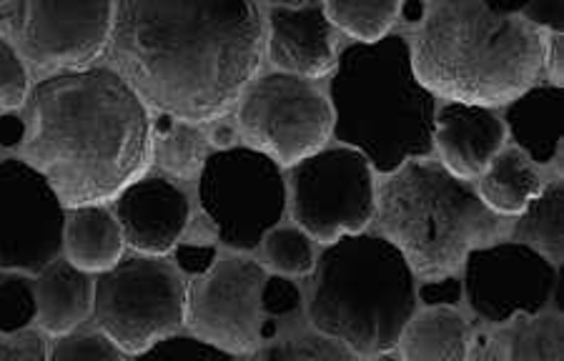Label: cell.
<instances>
[{
  "instance_id": "9",
  "label": "cell",
  "mask_w": 564,
  "mask_h": 361,
  "mask_svg": "<svg viewBox=\"0 0 564 361\" xmlns=\"http://www.w3.org/2000/svg\"><path fill=\"white\" fill-rule=\"evenodd\" d=\"M239 121L253 146L281 166H294L324 146L334 113L312 80L269 74L243 88Z\"/></svg>"
},
{
  "instance_id": "23",
  "label": "cell",
  "mask_w": 564,
  "mask_h": 361,
  "mask_svg": "<svg viewBox=\"0 0 564 361\" xmlns=\"http://www.w3.org/2000/svg\"><path fill=\"white\" fill-rule=\"evenodd\" d=\"M517 239L530 243L532 249L547 256L552 264L562 261L564 254V184L554 180L542 186L517 223Z\"/></svg>"
},
{
  "instance_id": "3",
  "label": "cell",
  "mask_w": 564,
  "mask_h": 361,
  "mask_svg": "<svg viewBox=\"0 0 564 361\" xmlns=\"http://www.w3.org/2000/svg\"><path fill=\"white\" fill-rule=\"evenodd\" d=\"M544 35L485 0H432L412 48L414 74L432 94L502 106L544 70Z\"/></svg>"
},
{
  "instance_id": "37",
  "label": "cell",
  "mask_w": 564,
  "mask_h": 361,
  "mask_svg": "<svg viewBox=\"0 0 564 361\" xmlns=\"http://www.w3.org/2000/svg\"><path fill=\"white\" fill-rule=\"evenodd\" d=\"M544 68H547L552 86H564V35L554 31L544 45Z\"/></svg>"
},
{
  "instance_id": "31",
  "label": "cell",
  "mask_w": 564,
  "mask_h": 361,
  "mask_svg": "<svg viewBox=\"0 0 564 361\" xmlns=\"http://www.w3.org/2000/svg\"><path fill=\"white\" fill-rule=\"evenodd\" d=\"M357 357L349 351L341 341H336L326 333H304V337L286 341L284 347H271L259 351V359H312V361H324V359H351Z\"/></svg>"
},
{
  "instance_id": "12",
  "label": "cell",
  "mask_w": 564,
  "mask_h": 361,
  "mask_svg": "<svg viewBox=\"0 0 564 361\" xmlns=\"http://www.w3.org/2000/svg\"><path fill=\"white\" fill-rule=\"evenodd\" d=\"M8 25L39 66L86 68L113 29L111 0H8Z\"/></svg>"
},
{
  "instance_id": "40",
  "label": "cell",
  "mask_w": 564,
  "mask_h": 361,
  "mask_svg": "<svg viewBox=\"0 0 564 361\" xmlns=\"http://www.w3.org/2000/svg\"><path fill=\"white\" fill-rule=\"evenodd\" d=\"M8 3V0H0V6H6Z\"/></svg>"
},
{
  "instance_id": "22",
  "label": "cell",
  "mask_w": 564,
  "mask_h": 361,
  "mask_svg": "<svg viewBox=\"0 0 564 361\" xmlns=\"http://www.w3.org/2000/svg\"><path fill=\"white\" fill-rule=\"evenodd\" d=\"M542 192V178L524 153L499 149L481 176V201L499 216H517Z\"/></svg>"
},
{
  "instance_id": "5",
  "label": "cell",
  "mask_w": 564,
  "mask_h": 361,
  "mask_svg": "<svg viewBox=\"0 0 564 361\" xmlns=\"http://www.w3.org/2000/svg\"><path fill=\"white\" fill-rule=\"evenodd\" d=\"M308 316L359 357L399 344L416 309L414 271L402 249L377 233H341L314 264Z\"/></svg>"
},
{
  "instance_id": "4",
  "label": "cell",
  "mask_w": 564,
  "mask_h": 361,
  "mask_svg": "<svg viewBox=\"0 0 564 361\" xmlns=\"http://www.w3.org/2000/svg\"><path fill=\"white\" fill-rule=\"evenodd\" d=\"M329 96L334 135L381 174L432 151L434 94L416 78L412 45L402 35L344 48Z\"/></svg>"
},
{
  "instance_id": "33",
  "label": "cell",
  "mask_w": 564,
  "mask_h": 361,
  "mask_svg": "<svg viewBox=\"0 0 564 361\" xmlns=\"http://www.w3.org/2000/svg\"><path fill=\"white\" fill-rule=\"evenodd\" d=\"M302 304V294L299 288L284 276H267L261 288V311L271 316H289L299 309Z\"/></svg>"
},
{
  "instance_id": "30",
  "label": "cell",
  "mask_w": 564,
  "mask_h": 361,
  "mask_svg": "<svg viewBox=\"0 0 564 361\" xmlns=\"http://www.w3.org/2000/svg\"><path fill=\"white\" fill-rule=\"evenodd\" d=\"M53 361L78 359H121L123 349L106 331H68L61 333L56 347L48 354Z\"/></svg>"
},
{
  "instance_id": "21",
  "label": "cell",
  "mask_w": 564,
  "mask_h": 361,
  "mask_svg": "<svg viewBox=\"0 0 564 361\" xmlns=\"http://www.w3.org/2000/svg\"><path fill=\"white\" fill-rule=\"evenodd\" d=\"M399 341L409 361H462L469 354L467 321L454 306H430L412 314Z\"/></svg>"
},
{
  "instance_id": "28",
  "label": "cell",
  "mask_w": 564,
  "mask_h": 361,
  "mask_svg": "<svg viewBox=\"0 0 564 361\" xmlns=\"http://www.w3.org/2000/svg\"><path fill=\"white\" fill-rule=\"evenodd\" d=\"M39 316V296L25 276H0V333H18Z\"/></svg>"
},
{
  "instance_id": "16",
  "label": "cell",
  "mask_w": 564,
  "mask_h": 361,
  "mask_svg": "<svg viewBox=\"0 0 564 361\" xmlns=\"http://www.w3.org/2000/svg\"><path fill=\"white\" fill-rule=\"evenodd\" d=\"M269 56L286 74L322 78L334 66V23L318 3L279 6L269 15Z\"/></svg>"
},
{
  "instance_id": "14",
  "label": "cell",
  "mask_w": 564,
  "mask_h": 361,
  "mask_svg": "<svg viewBox=\"0 0 564 361\" xmlns=\"http://www.w3.org/2000/svg\"><path fill=\"white\" fill-rule=\"evenodd\" d=\"M267 271L249 259H221L186 292L188 327L229 354H247L261 339V288Z\"/></svg>"
},
{
  "instance_id": "25",
  "label": "cell",
  "mask_w": 564,
  "mask_h": 361,
  "mask_svg": "<svg viewBox=\"0 0 564 361\" xmlns=\"http://www.w3.org/2000/svg\"><path fill=\"white\" fill-rule=\"evenodd\" d=\"M399 0H329L326 15L359 41H377L394 23Z\"/></svg>"
},
{
  "instance_id": "19",
  "label": "cell",
  "mask_w": 564,
  "mask_h": 361,
  "mask_svg": "<svg viewBox=\"0 0 564 361\" xmlns=\"http://www.w3.org/2000/svg\"><path fill=\"white\" fill-rule=\"evenodd\" d=\"M39 319L48 333H68L86 319L94 306V284L84 269L70 261H51L41 269L39 286Z\"/></svg>"
},
{
  "instance_id": "24",
  "label": "cell",
  "mask_w": 564,
  "mask_h": 361,
  "mask_svg": "<svg viewBox=\"0 0 564 361\" xmlns=\"http://www.w3.org/2000/svg\"><path fill=\"white\" fill-rule=\"evenodd\" d=\"M517 319V316H514ZM505 357L512 361H560L564 357V329L557 314H530L499 333Z\"/></svg>"
},
{
  "instance_id": "13",
  "label": "cell",
  "mask_w": 564,
  "mask_h": 361,
  "mask_svg": "<svg viewBox=\"0 0 564 361\" xmlns=\"http://www.w3.org/2000/svg\"><path fill=\"white\" fill-rule=\"evenodd\" d=\"M557 269L524 241L475 247L464 256V292L479 319L507 324L547 309Z\"/></svg>"
},
{
  "instance_id": "20",
  "label": "cell",
  "mask_w": 564,
  "mask_h": 361,
  "mask_svg": "<svg viewBox=\"0 0 564 361\" xmlns=\"http://www.w3.org/2000/svg\"><path fill=\"white\" fill-rule=\"evenodd\" d=\"M66 249L70 264L84 271L111 269L123 254L121 223L104 204L73 206L66 216Z\"/></svg>"
},
{
  "instance_id": "32",
  "label": "cell",
  "mask_w": 564,
  "mask_h": 361,
  "mask_svg": "<svg viewBox=\"0 0 564 361\" xmlns=\"http://www.w3.org/2000/svg\"><path fill=\"white\" fill-rule=\"evenodd\" d=\"M29 101V70L6 39H0V113Z\"/></svg>"
},
{
  "instance_id": "8",
  "label": "cell",
  "mask_w": 564,
  "mask_h": 361,
  "mask_svg": "<svg viewBox=\"0 0 564 361\" xmlns=\"http://www.w3.org/2000/svg\"><path fill=\"white\" fill-rule=\"evenodd\" d=\"M94 314L123 354H141L163 333L181 327L186 288L169 261L149 254L121 256L96 278Z\"/></svg>"
},
{
  "instance_id": "36",
  "label": "cell",
  "mask_w": 564,
  "mask_h": 361,
  "mask_svg": "<svg viewBox=\"0 0 564 361\" xmlns=\"http://www.w3.org/2000/svg\"><path fill=\"white\" fill-rule=\"evenodd\" d=\"M178 266L186 271V274H206L208 269L216 264V249L214 247H194V243H186L176 251Z\"/></svg>"
},
{
  "instance_id": "6",
  "label": "cell",
  "mask_w": 564,
  "mask_h": 361,
  "mask_svg": "<svg viewBox=\"0 0 564 361\" xmlns=\"http://www.w3.org/2000/svg\"><path fill=\"white\" fill-rule=\"evenodd\" d=\"M375 219L381 237L402 249L409 266L424 278L452 274L477 243L502 229L467 178L414 158L381 180Z\"/></svg>"
},
{
  "instance_id": "39",
  "label": "cell",
  "mask_w": 564,
  "mask_h": 361,
  "mask_svg": "<svg viewBox=\"0 0 564 361\" xmlns=\"http://www.w3.org/2000/svg\"><path fill=\"white\" fill-rule=\"evenodd\" d=\"M267 3H276V6H299L302 0H267Z\"/></svg>"
},
{
  "instance_id": "34",
  "label": "cell",
  "mask_w": 564,
  "mask_h": 361,
  "mask_svg": "<svg viewBox=\"0 0 564 361\" xmlns=\"http://www.w3.org/2000/svg\"><path fill=\"white\" fill-rule=\"evenodd\" d=\"M48 357L43 337L39 331H18V333H0V361H43Z\"/></svg>"
},
{
  "instance_id": "10",
  "label": "cell",
  "mask_w": 564,
  "mask_h": 361,
  "mask_svg": "<svg viewBox=\"0 0 564 361\" xmlns=\"http://www.w3.org/2000/svg\"><path fill=\"white\" fill-rule=\"evenodd\" d=\"M294 219L318 241L357 233L375 219L377 188L357 149H318L291 171Z\"/></svg>"
},
{
  "instance_id": "18",
  "label": "cell",
  "mask_w": 564,
  "mask_h": 361,
  "mask_svg": "<svg viewBox=\"0 0 564 361\" xmlns=\"http://www.w3.org/2000/svg\"><path fill=\"white\" fill-rule=\"evenodd\" d=\"M562 86H530L507 106L505 121L527 158L547 166L557 158L562 143Z\"/></svg>"
},
{
  "instance_id": "35",
  "label": "cell",
  "mask_w": 564,
  "mask_h": 361,
  "mask_svg": "<svg viewBox=\"0 0 564 361\" xmlns=\"http://www.w3.org/2000/svg\"><path fill=\"white\" fill-rule=\"evenodd\" d=\"M442 278V276H440ZM420 299L426 306H454L462 296V284L457 278H452L449 274L442 278V282H430L420 288Z\"/></svg>"
},
{
  "instance_id": "17",
  "label": "cell",
  "mask_w": 564,
  "mask_h": 361,
  "mask_svg": "<svg viewBox=\"0 0 564 361\" xmlns=\"http://www.w3.org/2000/svg\"><path fill=\"white\" fill-rule=\"evenodd\" d=\"M434 141L444 156V168L459 178H475L502 149L505 123L477 103H447L434 119Z\"/></svg>"
},
{
  "instance_id": "1",
  "label": "cell",
  "mask_w": 564,
  "mask_h": 361,
  "mask_svg": "<svg viewBox=\"0 0 564 361\" xmlns=\"http://www.w3.org/2000/svg\"><path fill=\"white\" fill-rule=\"evenodd\" d=\"M111 58L143 101L184 121L229 111L259 70L251 0H118Z\"/></svg>"
},
{
  "instance_id": "2",
  "label": "cell",
  "mask_w": 564,
  "mask_h": 361,
  "mask_svg": "<svg viewBox=\"0 0 564 361\" xmlns=\"http://www.w3.org/2000/svg\"><path fill=\"white\" fill-rule=\"evenodd\" d=\"M25 161L66 206L104 204L151 161V121L139 90L113 68H66L29 98Z\"/></svg>"
},
{
  "instance_id": "7",
  "label": "cell",
  "mask_w": 564,
  "mask_h": 361,
  "mask_svg": "<svg viewBox=\"0 0 564 361\" xmlns=\"http://www.w3.org/2000/svg\"><path fill=\"white\" fill-rule=\"evenodd\" d=\"M198 201L221 243L251 251L286 211V184L269 153L229 146L212 153L198 176Z\"/></svg>"
},
{
  "instance_id": "11",
  "label": "cell",
  "mask_w": 564,
  "mask_h": 361,
  "mask_svg": "<svg viewBox=\"0 0 564 361\" xmlns=\"http://www.w3.org/2000/svg\"><path fill=\"white\" fill-rule=\"evenodd\" d=\"M45 174L29 161H0V269L41 274L66 241V211Z\"/></svg>"
},
{
  "instance_id": "27",
  "label": "cell",
  "mask_w": 564,
  "mask_h": 361,
  "mask_svg": "<svg viewBox=\"0 0 564 361\" xmlns=\"http://www.w3.org/2000/svg\"><path fill=\"white\" fill-rule=\"evenodd\" d=\"M206 146L204 133L191 123H166L159 139V158L174 174L188 176L202 164Z\"/></svg>"
},
{
  "instance_id": "38",
  "label": "cell",
  "mask_w": 564,
  "mask_h": 361,
  "mask_svg": "<svg viewBox=\"0 0 564 361\" xmlns=\"http://www.w3.org/2000/svg\"><path fill=\"white\" fill-rule=\"evenodd\" d=\"M25 139V123L18 116L0 113V146L11 149Z\"/></svg>"
},
{
  "instance_id": "26",
  "label": "cell",
  "mask_w": 564,
  "mask_h": 361,
  "mask_svg": "<svg viewBox=\"0 0 564 361\" xmlns=\"http://www.w3.org/2000/svg\"><path fill=\"white\" fill-rule=\"evenodd\" d=\"M263 254H267L269 266L284 276H304L316 264L306 231H299L294 226H284V229L274 226L263 237Z\"/></svg>"
},
{
  "instance_id": "15",
  "label": "cell",
  "mask_w": 564,
  "mask_h": 361,
  "mask_svg": "<svg viewBox=\"0 0 564 361\" xmlns=\"http://www.w3.org/2000/svg\"><path fill=\"white\" fill-rule=\"evenodd\" d=\"M188 198L174 180L145 176L118 192L116 216L123 241L149 256H161L176 247L188 223Z\"/></svg>"
},
{
  "instance_id": "29",
  "label": "cell",
  "mask_w": 564,
  "mask_h": 361,
  "mask_svg": "<svg viewBox=\"0 0 564 361\" xmlns=\"http://www.w3.org/2000/svg\"><path fill=\"white\" fill-rule=\"evenodd\" d=\"M141 359H153V361H224L231 359L234 354L229 351L212 344L202 337H188V333H163L161 339L153 341L151 347H145L141 354Z\"/></svg>"
}]
</instances>
